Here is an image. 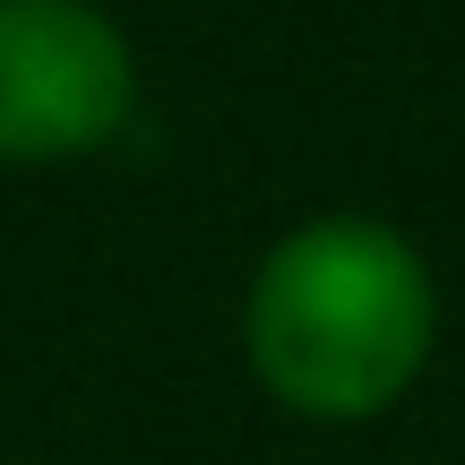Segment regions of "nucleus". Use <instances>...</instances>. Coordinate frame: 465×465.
Masks as SVG:
<instances>
[{
	"label": "nucleus",
	"instance_id": "f257e3e1",
	"mask_svg": "<svg viewBox=\"0 0 465 465\" xmlns=\"http://www.w3.org/2000/svg\"><path fill=\"white\" fill-rule=\"evenodd\" d=\"M440 345V284L380 216H311L259 259L242 353L302 422H371L422 380Z\"/></svg>",
	"mask_w": 465,
	"mask_h": 465
},
{
	"label": "nucleus",
	"instance_id": "f03ea898",
	"mask_svg": "<svg viewBox=\"0 0 465 465\" xmlns=\"http://www.w3.org/2000/svg\"><path fill=\"white\" fill-rule=\"evenodd\" d=\"M138 104L130 35L95 0H0V164H69Z\"/></svg>",
	"mask_w": 465,
	"mask_h": 465
}]
</instances>
